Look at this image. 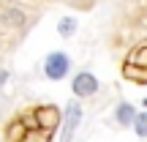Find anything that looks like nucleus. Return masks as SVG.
Instances as JSON below:
<instances>
[{
	"instance_id": "obj_5",
	"label": "nucleus",
	"mask_w": 147,
	"mask_h": 142,
	"mask_svg": "<svg viewBox=\"0 0 147 142\" xmlns=\"http://www.w3.org/2000/svg\"><path fill=\"white\" fill-rule=\"evenodd\" d=\"M27 120H16V123H11L8 128H5V137H8L11 142H22V137L27 134Z\"/></svg>"
},
{
	"instance_id": "obj_8",
	"label": "nucleus",
	"mask_w": 147,
	"mask_h": 142,
	"mask_svg": "<svg viewBox=\"0 0 147 142\" xmlns=\"http://www.w3.org/2000/svg\"><path fill=\"white\" fill-rule=\"evenodd\" d=\"M125 63H131V66H136V69H142V71H147V47H142V49H136V52H134L131 58L125 60Z\"/></svg>"
},
{
	"instance_id": "obj_1",
	"label": "nucleus",
	"mask_w": 147,
	"mask_h": 142,
	"mask_svg": "<svg viewBox=\"0 0 147 142\" xmlns=\"http://www.w3.org/2000/svg\"><path fill=\"white\" fill-rule=\"evenodd\" d=\"M33 118H36V128H44V131H49V134L60 126V112H57V107H52V104L38 107Z\"/></svg>"
},
{
	"instance_id": "obj_12",
	"label": "nucleus",
	"mask_w": 147,
	"mask_h": 142,
	"mask_svg": "<svg viewBox=\"0 0 147 142\" xmlns=\"http://www.w3.org/2000/svg\"><path fill=\"white\" fill-rule=\"evenodd\" d=\"M5 79H8V71H0V85H3Z\"/></svg>"
},
{
	"instance_id": "obj_9",
	"label": "nucleus",
	"mask_w": 147,
	"mask_h": 142,
	"mask_svg": "<svg viewBox=\"0 0 147 142\" xmlns=\"http://www.w3.org/2000/svg\"><path fill=\"white\" fill-rule=\"evenodd\" d=\"M57 33H60L63 38H71L74 33H76V19H71V16L60 19V25H57Z\"/></svg>"
},
{
	"instance_id": "obj_11",
	"label": "nucleus",
	"mask_w": 147,
	"mask_h": 142,
	"mask_svg": "<svg viewBox=\"0 0 147 142\" xmlns=\"http://www.w3.org/2000/svg\"><path fill=\"white\" fill-rule=\"evenodd\" d=\"M134 128H136L139 137H147V112H139V115L134 118Z\"/></svg>"
},
{
	"instance_id": "obj_4",
	"label": "nucleus",
	"mask_w": 147,
	"mask_h": 142,
	"mask_svg": "<svg viewBox=\"0 0 147 142\" xmlns=\"http://www.w3.org/2000/svg\"><path fill=\"white\" fill-rule=\"evenodd\" d=\"M95 90H98V79L90 71H82V74L74 77V93L76 96H93Z\"/></svg>"
},
{
	"instance_id": "obj_10",
	"label": "nucleus",
	"mask_w": 147,
	"mask_h": 142,
	"mask_svg": "<svg viewBox=\"0 0 147 142\" xmlns=\"http://www.w3.org/2000/svg\"><path fill=\"white\" fill-rule=\"evenodd\" d=\"M134 118H136V109H134L131 104H120V109H117V120L125 126V123H134Z\"/></svg>"
},
{
	"instance_id": "obj_6",
	"label": "nucleus",
	"mask_w": 147,
	"mask_h": 142,
	"mask_svg": "<svg viewBox=\"0 0 147 142\" xmlns=\"http://www.w3.org/2000/svg\"><path fill=\"white\" fill-rule=\"evenodd\" d=\"M123 74H125V79H131V82H147V71L142 69H136V66H131V63H125L123 66Z\"/></svg>"
},
{
	"instance_id": "obj_3",
	"label": "nucleus",
	"mask_w": 147,
	"mask_h": 142,
	"mask_svg": "<svg viewBox=\"0 0 147 142\" xmlns=\"http://www.w3.org/2000/svg\"><path fill=\"white\" fill-rule=\"evenodd\" d=\"M79 118H82V107H79V104H68V109H65V123H63V137H60V142H71L74 131H76V126H79Z\"/></svg>"
},
{
	"instance_id": "obj_2",
	"label": "nucleus",
	"mask_w": 147,
	"mask_h": 142,
	"mask_svg": "<svg viewBox=\"0 0 147 142\" xmlns=\"http://www.w3.org/2000/svg\"><path fill=\"white\" fill-rule=\"evenodd\" d=\"M44 71H47L49 79H63L65 74H68V58H65L63 52H52V55L47 58Z\"/></svg>"
},
{
	"instance_id": "obj_13",
	"label": "nucleus",
	"mask_w": 147,
	"mask_h": 142,
	"mask_svg": "<svg viewBox=\"0 0 147 142\" xmlns=\"http://www.w3.org/2000/svg\"><path fill=\"white\" fill-rule=\"evenodd\" d=\"M79 3H82V0H79Z\"/></svg>"
},
{
	"instance_id": "obj_7",
	"label": "nucleus",
	"mask_w": 147,
	"mask_h": 142,
	"mask_svg": "<svg viewBox=\"0 0 147 142\" xmlns=\"http://www.w3.org/2000/svg\"><path fill=\"white\" fill-rule=\"evenodd\" d=\"M52 134L44 131V128H27V134L22 137V142H49Z\"/></svg>"
}]
</instances>
